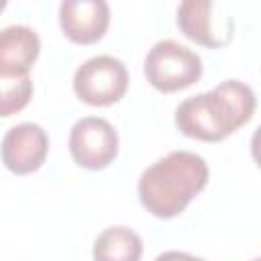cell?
I'll return each mask as SVG.
<instances>
[{
  "label": "cell",
  "instance_id": "cell-12",
  "mask_svg": "<svg viewBox=\"0 0 261 261\" xmlns=\"http://www.w3.org/2000/svg\"><path fill=\"white\" fill-rule=\"evenodd\" d=\"M6 4H8V0H0V12L6 8Z\"/></svg>",
  "mask_w": 261,
  "mask_h": 261
},
{
  "label": "cell",
  "instance_id": "cell-4",
  "mask_svg": "<svg viewBox=\"0 0 261 261\" xmlns=\"http://www.w3.org/2000/svg\"><path fill=\"white\" fill-rule=\"evenodd\" d=\"M128 88L126 65L112 55H96L84 61L73 75L75 96L90 106L116 104Z\"/></svg>",
  "mask_w": 261,
  "mask_h": 261
},
{
  "label": "cell",
  "instance_id": "cell-6",
  "mask_svg": "<svg viewBox=\"0 0 261 261\" xmlns=\"http://www.w3.org/2000/svg\"><path fill=\"white\" fill-rule=\"evenodd\" d=\"M175 22L184 37L208 49L228 45L234 31L232 18L218 14L216 0H179Z\"/></svg>",
  "mask_w": 261,
  "mask_h": 261
},
{
  "label": "cell",
  "instance_id": "cell-2",
  "mask_svg": "<svg viewBox=\"0 0 261 261\" xmlns=\"http://www.w3.org/2000/svg\"><path fill=\"white\" fill-rule=\"evenodd\" d=\"M208 165L192 151H171L139 177V200L155 218H173L208 186Z\"/></svg>",
  "mask_w": 261,
  "mask_h": 261
},
{
  "label": "cell",
  "instance_id": "cell-11",
  "mask_svg": "<svg viewBox=\"0 0 261 261\" xmlns=\"http://www.w3.org/2000/svg\"><path fill=\"white\" fill-rule=\"evenodd\" d=\"M33 96V80L29 73L0 71V118L20 112Z\"/></svg>",
  "mask_w": 261,
  "mask_h": 261
},
{
  "label": "cell",
  "instance_id": "cell-1",
  "mask_svg": "<svg viewBox=\"0 0 261 261\" xmlns=\"http://www.w3.org/2000/svg\"><path fill=\"white\" fill-rule=\"evenodd\" d=\"M255 106L257 100L251 86L241 80H226L204 94L179 102L175 126L190 139L220 143L251 120Z\"/></svg>",
  "mask_w": 261,
  "mask_h": 261
},
{
  "label": "cell",
  "instance_id": "cell-3",
  "mask_svg": "<svg viewBox=\"0 0 261 261\" xmlns=\"http://www.w3.org/2000/svg\"><path fill=\"white\" fill-rule=\"evenodd\" d=\"M145 77L163 94L179 92L202 77V59L177 41H157L145 57Z\"/></svg>",
  "mask_w": 261,
  "mask_h": 261
},
{
  "label": "cell",
  "instance_id": "cell-9",
  "mask_svg": "<svg viewBox=\"0 0 261 261\" xmlns=\"http://www.w3.org/2000/svg\"><path fill=\"white\" fill-rule=\"evenodd\" d=\"M41 53L39 35L27 24H12L0 31V71L29 73Z\"/></svg>",
  "mask_w": 261,
  "mask_h": 261
},
{
  "label": "cell",
  "instance_id": "cell-7",
  "mask_svg": "<svg viewBox=\"0 0 261 261\" xmlns=\"http://www.w3.org/2000/svg\"><path fill=\"white\" fill-rule=\"evenodd\" d=\"M49 151V137L43 126L35 122H20L6 130L2 145H0V157L8 171L14 175H27L37 171Z\"/></svg>",
  "mask_w": 261,
  "mask_h": 261
},
{
  "label": "cell",
  "instance_id": "cell-8",
  "mask_svg": "<svg viewBox=\"0 0 261 261\" xmlns=\"http://www.w3.org/2000/svg\"><path fill=\"white\" fill-rule=\"evenodd\" d=\"M110 24V6L106 0H61L59 27L63 35L77 45H92L104 37Z\"/></svg>",
  "mask_w": 261,
  "mask_h": 261
},
{
  "label": "cell",
  "instance_id": "cell-10",
  "mask_svg": "<svg viewBox=\"0 0 261 261\" xmlns=\"http://www.w3.org/2000/svg\"><path fill=\"white\" fill-rule=\"evenodd\" d=\"M143 255L141 237L126 226H110L94 241V259L102 261H139Z\"/></svg>",
  "mask_w": 261,
  "mask_h": 261
},
{
  "label": "cell",
  "instance_id": "cell-5",
  "mask_svg": "<svg viewBox=\"0 0 261 261\" xmlns=\"http://www.w3.org/2000/svg\"><path fill=\"white\" fill-rule=\"evenodd\" d=\"M69 153L80 167L104 169L118 155V133L106 118L84 116L71 126Z\"/></svg>",
  "mask_w": 261,
  "mask_h": 261
}]
</instances>
